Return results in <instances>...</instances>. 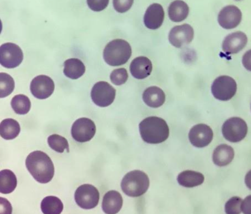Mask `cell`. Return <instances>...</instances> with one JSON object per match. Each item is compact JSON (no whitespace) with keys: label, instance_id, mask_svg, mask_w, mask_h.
<instances>
[{"label":"cell","instance_id":"cell-32","mask_svg":"<svg viewBox=\"0 0 251 214\" xmlns=\"http://www.w3.org/2000/svg\"><path fill=\"white\" fill-rule=\"evenodd\" d=\"M133 3H134L133 0H130V1H117V0H114L113 1L114 9L119 13L127 12L132 7Z\"/></svg>","mask_w":251,"mask_h":214},{"label":"cell","instance_id":"cell-2","mask_svg":"<svg viewBox=\"0 0 251 214\" xmlns=\"http://www.w3.org/2000/svg\"><path fill=\"white\" fill-rule=\"evenodd\" d=\"M139 130L142 140L149 144L162 143L166 141L170 135L168 124L158 116L146 118L140 123Z\"/></svg>","mask_w":251,"mask_h":214},{"label":"cell","instance_id":"cell-34","mask_svg":"<svg viewBox=\"0 0 251 214\" xmlns=\"http://www.w3.org/2000/svg\"><path fill=\"white\" fill-rule=\"evenodd\" d=\"M0 214H12V206L7 199L0 197Z\"/></svg>","mask_w":251,"mask_h":214},{"label":"cell","instance_id":"cell-14","mask_svg":"<svg viewBox=\"0 0 251 214\" xmlns=\"http://www.w3.org/2000/svg\"><path fill=\"white\" fill-rule=\"evenodd\" d=\"M242 20V13L235 5H228L224 7L219 13V25L226 29H231L237 27Z\"/></svg>","mask_w":251,"mask_h":214},{"label":"cell","instance_id":"cell-21","mask_svg":"<svg viewBox=\"0 0 251 214\" xmlns=\"http://www.w3.org/2000/svg\"><path fill=\"white\" fill-rule=\"evenodd\" d=\"M204 180L203 174L193 170L183 171L177 176V182L179 185L185 187H198L204 183Z\"/></svg>","mask_w":251,"mask_h":214},{"label":"cell","instance_id":"cell-1","mask_svg":"<svg viewBox=\"0 0 251 214\" xmlns=\"http://www.w3.org/2000/svg\"><path fill=\"white\" fill-rule=\"evenodd\" d=\"M25 165L29 173L38 183L47 184L53 179L55 174L53 163L44 152L30 153L26 159Z\"/></svg>","mask_w":251,"mask_h":214},{"label":"cell","instance_id":"cell-19","mask_svg":"<svg viewBox=\"0 0 251 214\" xmlns=\"http://www.w3.org/2000/svg\"><path fill=\"white\" fill-rule=\"evenodd\" d=\"M235 156L233 148L227 144L217 146L213 153V161L218 166H226L232 162Z\"/></svg>","mask_w":251,"mask_h":214},{"label":"cell","instance_id":"cell-18","mask_svg":"<svg viewBox=\"0 0 251 214\" xmlns=\"http://www.w3.org/2000/svg\"><path fill=\"white\" fill-rule=\"evenodd\" d=\"M123 205V199L119 191H108L103 198L102 208L106 214L119 213Z\"/></svg>","mask_w":251,"mask_h":214},{"label":"cell","instance_id":"cell-17","mask_svg":"<svg viewBox=\"0 0 251 214\" xmlns=\"http://www.w3.org/2000/svg\"><path fill=\"white\" fill-rule=\"evenodd\" d=\"M152 63L149 58H135L130 64V71L132 76L138 80H144L150 76L152 71Z\"/></svg>","mask_w":251,"mask_h":214},{"label":"cell","instance_id":"cell-13","mask_svg":"<svg viewBox=\"0 0 251 214\" xmlns=\"http://www.w3.org/2000/svg\"><path fill=\"white\" fill-rule=\"evenodd\" d=\"M213 138L212 129L205 124L195 125L189 133V139L191 143L198 148H203L209 145Z\"/></svg>","mask_w":251,"mask_h":214},{"label":"cell","instance_id":"cell-8","mask_svg":"<svg viewBox=\"0 0 251 214\" xmlns=\"http://www.w3.org/2000/svg\"><path fill=\"white\" fill-rule=\"evenodd\" d=\"M100 194L98 189L91 185H83L78 187L75 194V200L79 207L91 210L98 205Z\"/></svg>","mask_w":251,"mask_h":214},{"label":"cell","instance_id":"cell-29","mask_svg":"<svg viewBox=\"0 0 251 214\" xmlns=\"http://www.w3.org/2000/svg\"><path fill=\"white\" fill-rule=\"evenodd\" d=\"M48 142L50 148L57 153H64L65 150L67 153L69 152L68 141L64 137L59 134H52L49 136Z\"/></svg>","mask_w":251,"mask_h":214},{"label":"cell","instance_id":"cell-28","mask_svg":"<svg viewBox=\"0 0 251 214\" xmlns=\"http://www.w3.org/2000/svg\"><path fill=\"white\" fill-rule=\"evenodd\" d=\"M15 88L14 79L5 73H0V98H5L12 93Z\"/></svg>","mask_w":251,"mask_h":214},{"label":"cell","instance_id":"cell-23","mask_svg":"<svg viewBox=\"0 0 251 214\" xmlns=\"http://www.w3.org/2000/svg\"><path fill=\"white\" fill-rule=\"evenodd\" d=\"M190 8L183 1H174L168 7V15L174 22H181L188 16Z\"/></svg>","mask_w":251,"mask_h":214},{"label":"cell","instance_id":"cell-9","mask_svg":"<svg viewBox=\"0 0 251 214\" xmlns=\"http://www.w3.org/2000/svg\"><path fill=\"white\" fill-rule=\"evenodd\" d=\"M116 92V89L108 82L99 81L97 82L92 89V100L99 107L110 106L115 99Z\"/></svg>","mask_w":251,"mask_h":214},{"label":"cell","instance_id":"cell-4","mask_svg":"<svg viewBox=\"0 0 251 214\" xmlns=\"http://www.w3.org/2000/svg\"><path fill=\"white\" fill-rule=\"evenodd\" d=\"M150 187L147 174L140 170L128 172L122 180L121 188L124 193L130 197H139L145 194Z\"/></svg>","mask_w":251,"mask_h":214},{"label":"cell","instance_id":"cell-10","mask_svg":"<svg viewBox=\"0 0 251 214\" xmlns=\"http://www.w3.org/2000/svg\"><path fill=\"white\" fill-rule=\"evenodd\" d=\"M96 125L88 118L76 120L72 126L71 134L73 139L78 142L90 141L96 133Z\"/></svg>","mask_w":251,"mask_h":214},{"label":"cell","instance_id":"cell-35","mask_svg":"<svg viewBox=\"0 0 251 214\" xmlns=\"http://www.w3.org/2000/svg\"><path fill=\"white\" fill-rule=\"evenodd\" d=\"M242 212L244 214H251V196L243 201Z\"/></svg>","mask_w":251,"mask_h":214},{"label":"cell","instance_id":"cell-30","mask_svg":"<svg viewBox=\"0 0 251 214\" xmlns=\"http://www.w3.org/2000/svg\"><path fill=\"white\" fill-rule=\"evenodd\" d=\"M243 200L238 196H234L227 201L226 204V214H240L242 212Z\"/></svg>","mask_w":251,"mask_h":214},{"label":"cell","instance_id":"cell-26","mask_svg":"<svg viewBox=\"0 0 251 214\" xmlns=\"http://www.w3.org/2000/svg\"><path fill=\"white\" fill-rule=\"evenodd\" d=\"M41 209L44 214H61L63 204L57 197L48 196L41 202Z\"/></svg>","mask_w":251,"mask_h":214},{"label":"cell","instance_id":"cell-31","mask_svg":"<svg viewBox=\"0 0 251 214\" xmlns=\"http://www.w3.org/2000/svg\"><path fill=\"white\" fill-rule=\"evenodd\" d=\"M128 79V74L126 69L120 68L115 69L110 74V80L115 85L119 86L125 84Z\"/></svg>","mask_w":251,"mask_h":214},{"label":"cell","instance_id":"cell-15","mask_svg":"<svg viewBox=\"0 0 251 214\" xmlns=\"http://www.w3.org/2000/svg\"><path fill=\"white\" fill-rule=\"evenodd\" d=\"M247 37L242 31H236L228 35L223 42V50L226 54H237L246 46Z\"/></svg>","mask_w":251,"mask_h":214},{"label":"cell","instance_id":"cell-33","mask_svg":"<svg viewBox=\"0 0 251 214\" xmlns=\"http://www.w3.org/2000/svg\"><path fill=\"white\" fill-rule=\"evenodd\" d=\"M109 1L104 0V1H87L88 5L92 10L95 12H100L106 8L107 6Z\"/></svg>","mask_w":251,"mask_h":214},{"label":"cell","instance_id":"cell-12","mask_svg":"<svg viewBox=\"0 0 251 214\" xmlns=\"http://www.w3.org/2000/svg\"><path fill=\"white\" fill-rule=\"evenodd\" d=\"M194 31L189 24L175 26L169 33V41L172 46L177 48H182L192 42Z\"/></svg>","mask_w":251,"mask_h":214},{"label":"cell","instance_id":"cell-3","mask_svg":"<svg viewBox=\"0 0 251 214\" xmlns=\"http://www.w3.org/2000/svg\"><path fill=\"white\" fill-rule=\"evenodd\" d=\"M132 55V48L126 41L114 39L108 43L104 52L103 57L110 66L117 67L125 65Z\"/></svg>","mask_w":251,"mask_h":214},{"label":"cell","instance_id":"cell-5","mask_svg":"<svg viewBox=\"0 0 251 214\" xmlns=\"http://www.w3.org/2000/svg\"><path fill=\"white\" fill-rule=\"evenodd\" d=\"M248 127L246 122L239 117H232L225 122L222 127L224 138L231 142L241 141L247 136Z\"/></svg>","mask_w":251,"mask_h":214},{"label":"cell","instance_id":"cell-7","mask_svg":"<svg viewBox=\"0 0 251 214\" xmlns=\"http://www.w3.org/2000/svg\"><path fill=\"white\" fill-rule=\"evenodd\" d=\"M23 59V52L18 45L6 43L0 46V64L5 68H16Z\"/></svg>","mask_w":251,"mask_h":214},{"label":"cell","instance_id":"cell-27","mask_svg":"<svg viewBox=\"0 0 251 214\" xmlns=\"http://www.w3.org/2000/svg\"><path fill=\"white\" fill-rule=\"evenodd\" d=\"M11 105L16 114H26L31 109V101L27 96L18 95L12 99Z\"/></svg>","mask_w":251,"mask_h":214},{"label":"cell","instance_id":"cell-6","mask_svg":"<svg viewBox=\"0 0 251 214\" xmlns=\"http://www.w3.org/2000/svg\"><path fill=\"white\" fill-rule=\"evenodd\" d=\"M237 89V85L235 80L226 76L217 78L211 86V92L215 98L224 101L233 98Z\"/></svg>","mask_w":251,"mask_h":214},{"label":"cell","instance_id":"cell-16","mask_svg":"<svg viewBox=\"0 0 251 214\" xmlns=\"http://www.w3.org/2000/svg\"><path fill=\"white\" fill-rule=\"evenodd\" d=\"M165 18L164 8L159 3H153L148 7L144 16L146 27L151 29H157L162 26Z\"/></svg>","mask_w":251,"mask_h":214},{"label":"cell","instance_id":"cell-20","mask_svg":"<svg viewBox=\"0 0 251 214\" xmlns=\"http://www.w3.org/2000/svg\"><path fill=\"white\" fill-rule=\"evenodd\" d=\"M144 102L151 108L162 106L166 101L164 92L158 87H150L144 91L142 95Z\"/></svg>","mask_w":251,"mask_h":214},{"label":"cell","instance_id":"cell-24","mask_svg":"<svg viewBox=\"0 0 251 214\" xmlns=\"http://www.w3.org/2000/svg\"><path fill=\"white\" fill-rule=\"evenodd\" d=\"M17 178L10 170L0 171V193L8 194L16 188Z\"/></svg>","mask_w":251,"mask_h":214},{"label":"cell","instance_id":"cell-11","mask_svg":"<svg viewBox=\"0 0 251 214\" xmlns=\"http://www.w3.org/2000/svg\"><path fill=\"white\" fill-rule=\"evenodd\" d=\"M55 83L50 77L37 76L30 84V91L32 95L39 99H46L53 93Z\"/></svg>","mask_w":251,"mask_h":214},{"label":"cell","instance_id":"cell-36","mask_svg":"<svg viewBox=\"0 0 251 214\" xmlns=\"http://www.w3.org/2000/svg\"><path fill=\"white\" fill-rule=\"evenodd\" d=\"M1 31H2V23H1V21L0 20V33H1Z\"/></svg>","mask_w":251,"mask_h":214},{"label":"cell","instance_id":"cell-25","mask_svg":"<svg viewBox=\"0 0 251 214\" xmlns=\"http://www.w3.org/2000/svg\"><path fill=\"white\" fill-rule=\"evenodd\" d=\"M20 125L18 122L12 119L3 120L0 123V136L5 140H13L20 133Z\"/></svg>","mask_w":251,"mask_h":214},{"label":"cell","instance_id":"cell-22","mask_svg":"<svg viewBox=\"0 0 251 214\" xmlns=\"http://www.w3.org/2000/svg\"><path fill=\"white\" fill-rule=\"evenodd\" d=\"M63 73L65 76L71 80H77L85 73V65L80 59L76 58L67 59L64 63Z\"/></svg>","mask_w":251,"mask_h":214}]
</instances>
